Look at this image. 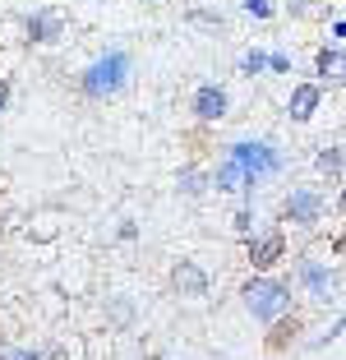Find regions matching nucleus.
Segmentation results:
<instances>
[{
  "label": "nucleus",
  "instance_id": "nucleus-24",
  "mask_svg": "<svg viewBox=\"0 0 346 360\" xmlns=\"http://www.w3.org/2000/svg\"><path fill=\"white\" fill-rule=\"evenodd\" d=\"M42 360H70V351H65V347H51V351H42Z\"/></svg>",
  "mask_w": 346,
  "mask_h": 360
},
{
  "label": "nucleus",
  "instance_id": "nucleus-22",
  "mask_svg": "<svg viewBox=\"0 0 346 360\" xmlns=\"http://www.w3.org/2000/svg\"><path fill=\"white\" fill-rule=\"evenodd\" d=\"M10 97H14V84H10V79H0V116L10 111Z\"/></svg>",
  "mask_w": 346,
  "mask_h": 360
},
{
  "label": "nucleus",
  "instance_id": "nucleus-13",
  "mask_svg": "<svg viewBox=\"0 0 346 360\" xmlns=\"http://www.w3.org/2000/svg\"><path fill=\"white\" fill-rule=\"evenodd\" d=\"M176 190L180 194H185V199H194V203H199V199H208V167H203V162H185V167H180L176 171Z\"/></svg>",
  "mask_w": 346,
  "mask_h": 360
},
{
  "label": "nucleus",
  "instance_id": "nucleus-17",
  "mask_svg": "<svg viewBox=\"0 0 346 360\" xmlns=\"http://www.w3.org/2000/svg\"><path fill=\"white\" fill-rule=\"evenodd\" d=\"M263 70H268V51H263V46H250V51L241 56V75L245 79H259Z\"/></svg>",
  "mask_w": 346,
  "mask_h": 360
},
{
  "label": "nucleus",
  "instance_id": "nucleus-8",
  "mask_svg": "<svg viewBox=\"0 0 346 360\" xmlns=\"http://www.w3.org/2000/svg\"><path fill=\"white\" fill-rule=\"evenodd\" d=\"M226 111H231V97L222 84H199L194 97H189V116L199 120V125H222Z\"/></svg>",
  "mask_w": 346,
  "mask_h": 360
},
{
  "label": "nucleus",
  "instance_id": "nucleus-21",
  "mask_svg": "<svg viewBox=\"0 0 346 360\" xmlns=\"http://www.w3.org/2000/svg\"><path fill=\"white\" fill-rule=\"evenodd\" d=\"M268 70H273V75H286V70H291V56L286 51H268Z\"/></svg>",
  "mask_w": 346,
  "mask_h": 360
},
{
  "label": "nucleus",
  "instance_id": "nucleus-5",
  "mask_svg": "<svg viewBox=\"0 0 346 360\" xmlns=\"http://www.w3.org/2000/svg\"><path fill=\"white\" fill-rule=\"evenodd\" d=\"M291 286H305L319 305H337V296H342V273H337V264L300 259V264H295V282Z\"/></svg>",
  "mask_w": 346,
  "mask_h": 360
},
{
  "label": "nucleus",
  "instance_id": "nucleus-23",
  "mask_svg": "<svg viewBox=\"0 0 346 360\" xmlns=\"http://www.w3.org/2000/svg\"><path fill=\"white\" fill-rule=\"evenodd\" d=\"M328 32H333V42H342V37H346V19H342V14H333V28H328Z\"/></svg>",
  "mask_w": 346,
  "mask_h": 360
},
{
  "label": "nucleus",
  "instance_id": "nucleus-4",
  "mask_svg": "<svg viewBox=\"0 0 346 360\" xmlns=\"http://www.w3.org/2000/svg\"><path fill=\"white\" fill-rule=\"evenodd\" d=\"M323 212H328V199L314 185H291L286 199H282V222L300 226V231H314V226L323 222Z\"/></svg>",
  "mask_w": 346,
  "mask_h": 360
},
{
  "label": "nucleus",
  "instance_id": "nucleus-3",
  "mask_svg": "<svg viewBox=\"0 0 346 360\" xmlns=\"http://www.w3.org/2000/svg\"><path fill=\"white\" fill-rule=\"evenodd\" d=\"M222 158L236 162V167L250 176V185H259V180H268V176L282 171V153H277V143H268V139H236Z\"/></svg>",
  "mask_w": 346,
  "mask_h": 360
},
{
  "label": "nucleus",
  "instance_id": "nucleus-7",
  "mask_svg": "<svg viewBox=\"0 0 346 360\" xmlns=\"http://www.w3.org/2000/svg\"><path fill=\"white\" fill-rule=\"evenodd\" d=\"M65 28H70V19H65L60 5H42V10H32L28 19H23V37H28V46L65 42Z\"/></svg>",
  "mask_w": 346,
  "mask_h": 360
},
{
  "label": "nucleus",
  "instance_id": "nucleus-20",
  "mask_svg": "<svg viewBox=\"0 0 346 360\" xmlns=\"http://www.w3.org/2000/svg\"><path fill=\"white\" fill-rule=\"evenodd\" d=\"M245 14L259 19V23H268V19H277V5L273 0H245Z\"/></svg>",
  "mask_w": 346,
  "mask_h": 360
},
{
  "label": "nucleus",
  "instance_id": "nucleus-10",
  "mask_svg": "<svg viewBox=\"0 0 346 360\" xmlns=\"http://www.w3.org/2000/svg\"><path fill=\"white\" fill-rule=\"evenodd\" d=\"M319 106H323V84H295L291 97H286V116L295 125H309L319 116Z\"/></svg>",
  "mask_w": 346,
  "mask_h": 360
},
{
  "label": "nucleus",
  "instance_id": "nucleus-19",
  "mask_svg": "<svg viewBox=\"0 0 346 360\" xmlns=\"http://www.w3.org/2000/svg\"><path fill=\"white\" fill-rule=\"evenodd\" d=\"M231 231L241 236V240H245V236H250V231H254V203H250V199H245V203H241V208L231 212Z\"/></svg>",
  "mask_w": 346,
  "mask_h": 360
},
{
  "label": "nucleus",
  "instance_id": "nucleus-11",
  "mask_svg": "<svg viewBox=\"0 0 346 360\" xmlns=\"http://www.w3.org/2000/svg\"><path fill=\"white\" fill-rule=\"evenodd\" d=\"M208 190H217V194H241V199H250L254 185H250V176H245V171L236 167L231 158H222L217 167L208 171Z\"/></svg>",
  "mask_w": 346,
  "mask_h": 360
},
{
  "label": "nucleus",
  "instance_id": "nucleus-6",
  "mask_svg": "<svg viewBox=\"0 0 346 360\" xmlns=\"http://www.w3.org/2000/svg\"><path fill=\"white\" fill-rule=\"evenodd\" d=\"M245 264L250 273H273L277 264H286V236L277 231H250L245 236Z\"/></svg>",
  "mask_w": 346,
  "mask_h": 360
},
{
  "label": "nucleus",
  "instance_id": "nucleus-9",
  "mask_svg": "<svg viewBox=\"0 0 346 360\" xmlns=\"http://www.w3.org/2000/svg\"><path fill=\"white\" fill-rule=\"evenodd\" d=\"M171 291H176L180 300H203L212 291V277L203 273V264H194V259H176V264H171Z\"/></svg>",
  "mask_w": 346,
  "mask_h": 360
},
{
  "label": "nucleus",
  "instance_id": "nucleus-12",
  "mask_svg": "<svg viewBox=\"0 0 346 360\" xmlns=\"http://www.w3.org/2000/svg\"><path fill=\"white\" fill-rule=\"evenodd\" d=\"M300 328H305L300 314L291 309V314H282V319H273V323H268V338H263V347L273 351V356H282V351H291V347H295Z\"/></svg>",
  "mask_w": 346,
  "mask_h": 360
},
{
  "label": "nucleus",
  "instance_id": "nucleus-18",
  "mask_svg": "<svg viewBox=\"0 0 346 360\" xmlns=\"http://www.w3.org/2000/svg\"><path fill=\"white\" fill-rule=\"evenodd\" d=\"M0 360H42V351H37V347H23V342L0 338Z\"/></svg>",
  "mask_w": 346,
  "mask_h": 360
},
{
  "label": "nucleus",
  "instance_id": "nucleus-16",
  "mask_svg": "<svg viewBox=\"0 0 346 360\" xmlns=\"http://www.w3.org/2000/svg\"><path fill=\"white\" fill-rule=\"evenodd\" d=\"M286 10H291V19H328L333 5H323V0H291Z\"/></svg>",
  "mask_w": 346,
  "mask_h": 360
},
{
  "label": "nucleus",
  "instance_id": "nucleus-1",
  "mask_svg": "<svg viewBox=\"0 0 346 360\" xmlns=\"http://www.w3.org/2000/svg\"><path fill=\"white\" fill-rule=\"evenodd\" d=\"M129 75H134L129 51L125 46H111V51L93 56V60L79 70V97H88V102H115V97L129 88Z\"/></svg>",
  "mask_w": 346,
  "mask_h": 360
},
{
  "label": "nucleus",
  "instance_id": "nucleus-14",
  "mask_svg": "<svg viewBox=\"0 0 346 360\" xmlns=\"http://www.w3.org/2000/svg\"><path fill=\"white\" fill-rule=\"evenodd\" d=\"M314 79L323 84H342V42H328L314 51Z\"/></svg>",
  "mask_w": 346,
  "mask_h": 360
},
{
  "label": "nucleus",
  "instance_id": "nucleus-2",
  "mask_svg": "<svg viewBox=\"0 0 346 360\" xmlns=\"http://www.w3.org/2000/svg\"><path fill=\"white\" fill-rule=\"evenodd\" d=\"M241 300H245V314L268 328L273 319H282V314L295 309V286L277 273H250L241 282Z\"/></svg>",
  "mask_w": 346,
  "mask_h": 360
},
{
  "label": "nucleus",
  "instance_id": "nucleus-15",
  "mask_svg": "<svg viewBox=\"0 0 346 360\" xmlns=\"http://www.w3.org/2000/svg\"><path fill=\"white\" fill-rule=\"evenodd\" d=\"M314 167L323 171L328 180H342V143H323L319 158H314Z\"/></svg>",
  "mask_w": 346,
  "mask_h": 360
}]
</instances>
